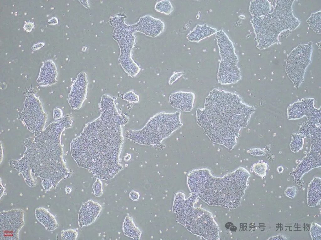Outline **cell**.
Segmentation results:
<instances>
[{"mask_svg":"<svg viewBox=\"0 0 321 240\" xmlns=\"http://www.w3.org/2000/svg\"><path fill=\"white\" fill-rule=\"evenodd\" d=\"M271 4L267 0L252 1L250 7V11L254 17H260L269 13Z\"/></svg>","mask_w":321,"mask_h":240,"instance_id":"14","label":"cell"},{"mask_svg":"<svg viewBox=\"0 0 321 240\" xmlns=\"http://www.w3.org/2000/svg\"><path fill=\"white\" fill-rule=\"evenodd\" d=\"M292 141L290 144L291 150L295 153L298 152L303 147L305 136L295 133L292 135Z\"/></svg>","mask_w":321,"mask_h":240,"instance_id":"16","label":"cell"},{"mask_svg":"<svg viewBox=\"0 0 321 240\" xmlns=\"http://www.w3.org/2000/svg\"><path fill=\"white\" fill-rule=\"evenodd\" d=\"M310 28L318 34L321 33V11L312 13L306 21Z\"/></svg>","mask_w":321,"mask_h":240,"instance_id":"15","label":"cell"},{"mask_svg":"<svg viewBox=\"0 0 321 240\" xmlns=\"http://www.w3.org/2000/svg\"><path fill=\"white\" fill-rule=\"evenodd\" d=\"M312 42L299 45L289 54L286 62V72L297 88L303 80L307 66L311 61Z\"/></svg>","mask_w":321,"mask_h":240,"instance_id":"6","label":"cell"},{"mask_svg":"<svg viewBox=\"0 0 321 240\" xmlns=\"http://www.w3.org/2000/svg\"><path fill=\"white\" fill-rule=\"evenodd\" d=\"M267 166V163L264 162L255 163L252 166L251 171L254 172L257 175L263 177L266 175Z\"/></svg>","mask_w":321,"mask_h":240,"instance_id":"18","label":"cell"},{"mask_svg":"<svg viewBox=\"0 0 321 240\" xmlns=\"http://www.w3.org/2000/svg\"><path fill=\"white\" fill-rule=\"evenodd\" d=\"M297 190L295 188L293 187L287 188L285 191L286 196L290 198H293L296 194Z\"/></svg>","mask_w":321,"mask_h":240,"instance_id":"23","label":"cell"},{"mask_svg":"<svg viewBox=\"0 0 321 240\" xmlns=\"http://www.w3.org/2000/svg\"><path fill=\"white\" fill-rule=\"evenodd\" d=\"M88 81L86 74L81 72L74 83L69 95V102L71 108L79 109L86 98Z\"/></svg>","mask_w":321,"mask_h":240,"instance_id":"8","label":"cell"},{"mask_svg":"<svg viewBox=\"0 0 321 240\" xmlns=\"http://www.w3.org/2000/svg\"><path fill=\"white\" fill-rule=\"evenodd\" d=\"M180 115L179 111L159 112L152 117L141 129L127 130L126 137L140 145H160L182 126Z\"/></svg>","mask_w":321,"mask_h":240,"instance_id":"5","label":"cell"},{"mask_svg":"<svg viewBox=\"0 0 321 240\" xmlns=\"http://www.w3.org/2000/svg\"><path fill=\"white\" fill-rule=\"evenodd\" d=\"M283 168L282 166H279L278 167L277 170L279 173H282L283 171Z\"/></svg>","mask_w":321,"mask_h":240,"instance_id":"26","label":"cell"},{"mask_svg":"<svg viewBox=\"0 0 321 240\" xmlns=\"http://www.w3.org/2000/svg\"><path fill=\"white\" fill-rule=\"evenodd\" d=\"M321 179L315 177L309 184L307 191V203L310 207L317 205L321 201Z\"/></svg>","mask_w":321,"mask_h":240,"instance_id":"12","label":"cell"},{"mask_svg":"<svg viewBox=\"0 0 321 240\" xmlns=\"http://www.w3.org/2000/svg\"><path fill=\"white\" fill-rule=\"evenodd\" d=\"M321 227L315 222L312 223L310 229V236L313 240H321Z\"/></svg>","mask_w":321,"mask_h":240,"instance_id":"19","label":"cell"},{"mask_svg":"<svg viewBox=\"0 0 321 240\" xmlns=\"http://www.w3.org/2000/svg\"><path fill=\"white\" fill-rule=\"evenodd\" d=\"M35 214L37 220L47 231H53L58 227V224L55 217L47 209L42 207L37 208L35 209Z\"/></svg>","mask_w":321,"mask_h":240,"instance_id":"13","label":"cell"},{"mask_svg":"<svg viewBox=\"0 0 321 240\" xmlns=\"http://www.w3.org/2000/svg\"><path fill=\"white\" fill-rule=\"evenodd\" d=\"M183 74L182 72H179L174 73L170 77L169 83L170 85H171L173 83L180 77Z\"/></svg>","mask_w":321,"mask_h":240,"instance_id":"24","label":"cell"},{"mask_svg":"<svg viewBox=\"0 0 321 240\" xmlns=\"http://www.w3.org/2000/svg\"><path fill=\"white\" fill-rule=\"evenodd\" d=\"M155 8L156 11L167 15L170 14L174 9L171 3L168 0L160 1L157 2Z\"/></svg>","mask_w":321,"mask_h":240,"instance_id":"17","label":"cell"},{"mask_svg":"<svg viewBox=\"0 0 321 240\" xmlns=\"http://www.w3.org/2000/svg\"><path fill=\"white\" fill-rule=\"evenodd\" d=\"M236 64V60L229 58L222 60L217 74V79L221 84L235 83L241 79L240 72Z\"/></svg>","mask_w":321,"mask_h":240,"instance_id":"9","label":"cell"},{"mask_svg":"<svg viewBox=\"0 0 321 240\" xmlns=\"http://www.w3.org/2000/svg\"><path fill=\"white\" fill-rule=\"evenodd\" d=\"M287 239L284 236L281 234L275 236H272L269 238L267 240H287Z\"/></svg>","mask_w":321,"mask_h":240,"instance_id":"25","label":"cell"},{"mask_svg":"<svg viewBox=\"0 0 321 240\" xmlns=\"http://www.w3.org/2000/svg\"><path fill=\"white\" fill-rule=\"evenodd\" d=\"M103 208L99 203L89 200L82 204L78 212V223L82 228L93 223Z\"/></svg>","mask_w":321,"mask_h":240,"instance_id":"10","label":"cell"},{"mask_svg":"<svg viewBox=\"0 0 321 240\" xmlns=\"http://www.w3.org/2000/svg\"><path fill=\"white\" fill-rule=\"evenodd\" d=\"M24 211L13 209L0 212V239H19V231L24 224Z\"/></svg>","mask_w":321,"mask_h":240,"instance_id":"7","label":"cell"},{"mask_svg":"<svg viewBox=\"0 0 321 240\" xmlns=\"http://www.w3.org/2000/svg\"><path fill=\"white\" fill-rule=\"evenodd\" d=\"M255 111L237 94L214 89L206 98L204 108L196 109L197 122L211 142L231 150Z\"/></svg>","mask_w":321,"mask_h":240,"instance_id":"2","label":"cell"},{"mask_svg":"<svg viewBox=\"0 0 321 240\" xmlns=\"http://www.w3.org/2000/svg\"><path fill=\"white\" fill-rule=\"evenodd\" d=\"M294 0H277L272 12L260 17H254L252 23L256 35L257 47L269 48L278 42V36L283 31L295 29L299 20L292 13Z\"/></svg>","mask_w":321,"mask_h":240,"instance_id":"4","label":"cell"},{"mask_svg":"<svg viewBox=\"0 0 321 240\" xmlns=\"http://www.w3.org/2000/svg\"><path fill=\"white\" fill-rule=\"evenodd\" d=\"M78 236V232L75 230L69 229L63 230L61 234L62 239L76 240Z\"/></svg>","mask_w":321,"mask_h":240,"instance_id":"20","label":"cell"},{"mask_svg":"<svg viewBox=\"0 0 321 240\" xmlns=\"http://www.w3.org/2000/svg\"><path fill=\"white\" fill-rule=\"evenodd\" d=\"M123 99L131 102H137L139 101V96L132 91H129L124 94L123 96Z\"/></svg>","mask_w":321,"mask_h":240,"instance_id":"22","label":"cell"},{"mask_svg":"<svg viewBox=\"0 0 321 240\" xmlns=\"http://www.w3.org/2000/svg\"><path fill=\"white\" fill-rule=\"evenodd\" d=\"M93 188L94 192L95 195L96 197H98L102 195L103 193L102 185L100 179L97 178V180L94 183Z\"/></svg>","mask_w":321,"mask_h":240,"instance_id":"21","label":"cell"},{"mask_svg":"<svg viewBox=\"0 0 321 240\" xmlns=\"http://www.w3.org/2000/svg\"><path fill=\"white\" fill-rule=\"evenodd\" d=\"M100 116L85 127L71 143V154L79 167L97 178L109 180L120 170L119 162L123 141L121 126L129 118L110 104L99 105Z\"/></svg>","mask_w":321,"mask_h":240,"instance_id":"1","label":"cell"},{"mask_svg":"<svg viewBox=\"0 0 321 240\" xmlns=\"http://www.w3.org/2000/svg\"><path fill=\"white\" fill-rule=\"evenodd\" d=\"M195 94L191 92L178 91L171 93L169 100L171 106L182 111L190 112L193 108Z\"/></svg>","mask_w":321,"mask_h":240,"instance_id":"11","label":"cell"},{"mask_svg":"<svg viewBox=\"0 0 321 240\" xmlns=\"http://www.w3.org/2000/svg\"><path fill=\"white\" fill-rule=\"evenodd\" d=\"M250 176L242 167L222 177H214L203 168L191 171L188 181L193 194L208 204L233 209L240 205Z\"/></svg>","mask_w":321,"mask_h":240,"instance_id":"3","label":"cell"}]
</instances>
